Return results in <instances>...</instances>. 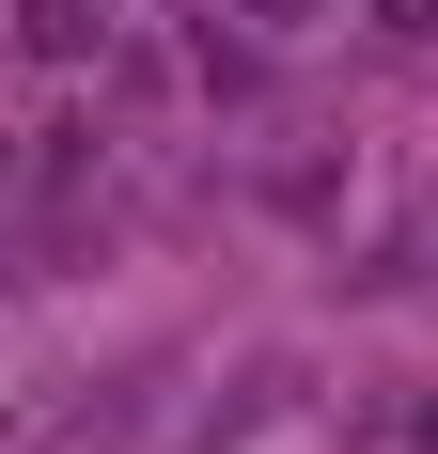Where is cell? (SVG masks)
<instances>
[{
    "mask_svg": "<svg viewBox=\"0 0 438 454\" xmlns=\"http://www.w3.org/2000/svg\"><path fill=\"white\" fill-rule=\"evenodd\" d=\"M251 32H313V0H251Z\"/></svg>",
    "mask_w": 438,
    "mask_h": 454,
    "instance_id": "obj_2",
    "label": "cell"
},
{
    "mask_svg": "<svg viewBox=\"0 0 438 454\" xmlns=\"http://www.w3.org/2000/svg\"><path fill=\"white\" fill-rule=\"evenodd\" d=\"M423 235H438V220H423Z\"/></svg>",
    "mask_w": 438,
    "mask_h": 454,
    "instance_id": "obj_4",
    "label": "cell"
},
{
    "mask_svg": "<svg viewBox=\"0 0 438 454\" xmlns=\"http://www.w3.org/2000/svg\"><path fill=\"white\" fill-rule=\"evenodd\" d=\"M376 16H392V32H438V0H376Z\"/></svg>",
    "mask_w": 438,
    "mask_h": 454,
    "instance_id": "obj_3",
    "label": "cell"
},
{
    "mask_svg": "<svg viewBox=\"0 0 438 454\" xmlns=\"http://www.w3.org/2000/svg\"><path fill=\"white\" fill-rule=\"evenodd\" d=\"M0 47H16V63H63V47H79V0H0Z\"/></svg>",
    "mask_w": 438,
    "mask_h": 454,
    "instance_id": "obj_1",
    "label": "cell"
}]
</instances>
